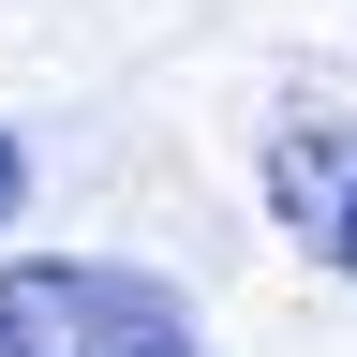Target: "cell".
<instances>
[{
  "mask_svg": "<svg viewBox=\"0 0 357 357\" xmlns=\"http://www.w3.org/2000/svg\"><path fill=\"white\" fill-rule=\"evenodd\" d=\"M0 357H208V328L134 253H0Z\"/></svg>",
  "mask_w": 357,
  "mask_h": 357,
  "instance_id": "6da1fadb",
  "label": "cell"
},
{
  "mask_svg": "<svg viewBox=\"0 0 357 357\" xmlns=\"http://www.w3.org/2000/svg\"><path fill=\"white\" fill-rule=\"evenodd\" d=\"M268 223L328 283H357V119H283L268 134Z\"/></svg>",
  "mask_w": 357,
  "mask_h": 357,
  "instance_id": "7a4b0ae2",
  "label": "cell"
},
{
  "mask_svg": "<svg viewBox=\"0 0 357 357\" xmlns=\"http://www.w3.org/2000/svg\"><path fill=\"white\" fill-rule=\"evenodd\" d=\"M15 208H30V149L0 134V223H15Z\"/></svg>",
  "mask_w": 357,
  "mask_h": 357,
  "instance_id": "3957f363",
  "label": "cell"
}]
</instances>
